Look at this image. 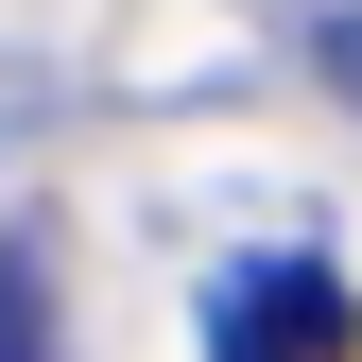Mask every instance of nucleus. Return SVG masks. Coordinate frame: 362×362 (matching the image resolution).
<instances>
[{
    "mask_svg": "<svg viewBox=\"0 0 362 362\" xmlns=\"http://www.w3.org/2000/svg\"><path fill=\"white\" fill-rule=\"evenodd\" d=\"M207 362H362V293L328 259H242L207 276Z\"/></svg>",
    "mask_w": 362,
    "mask_h": 362,
    "instance_id": "1",
    "label": "nucleus"
},
{
    "mask_svg": "<svg viewBox=\"0 0 362 362\" xmlns=\"http://www.w3.org/2000/svg\"><path fill=\"white\" fill-rule=\"evenodd\" d=\"M310 69H328V104H362V0H345V18H310Z\"/></svg>",
    "mask_w": 362,
    "mask_h": 362,
    "instance_id": "2",
    "label": "nucleus"
}]
</instances>
